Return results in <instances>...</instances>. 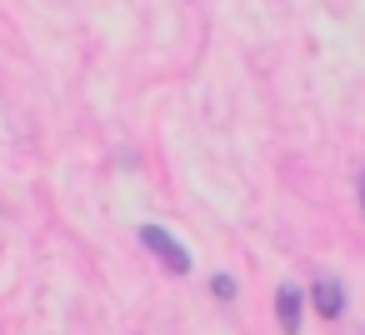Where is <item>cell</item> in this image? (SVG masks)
Returning a JSON list of instances; mask_svg holds the SVG:
<instances>
[{"label":"cell","mask_w":365,"mask_h":335,"mask_svg":"<svg viewBox=\"0 0 365 335\" xmlns=\"http://www.w3.org/2000/svg\"><path fill=\"white\" fill-rule=\"evenodd\" d=\"M360 205H365V180H360Z\"/></svg>","instance_id":"cell-5"},{"label":"cell","mask_w":365,"mask_h":335,"mask_svg":"<svg viewBox=\"0 0 365 335\" xmlns=\"http://www.w3.org/2000/svg\"><path fill=\"white\" fill-rule=\"evenodd\" d=\"M210 290H215L220 300H235V280H230V275H215V280H210Z\"/></svg>","instance_id":"cell-4"},{"label":"cell","mask_w":365,"mask_h":335,"mask_svg":"<svg viewBox=\"0 0 365 335\" xmlns=\"http://www.w3.org/2000/svg\"><path fill=\"white\" fill-rule=\"evenodd\" d=\"M300 310H305V290L280 285V290H275V320H280L285 335H300Z\"/></svg>","instance_id":"cell-2"},{"label":"cell","mask_w":365,"mask_h":335,"mask_svg":"<svg viewBox=\"0 0 365 335\" xmlns=\"http://www.w3.org/2000/svg\"><path fill=\"white\" fill-rule=\"evenodd\" d=\"M140 245H145V250H155L165 270H175V275H185V270H190V255H185V245H180L175 235H165L160 225H140Z\"/></svg>","instance_id":"cell-1"},{"label":"cell","mask_w":365,"mask_h":335,"mask_svg":"<svg viewBox=\"0 0 365 335\" xmlns=\"http://www.w3.org/2000/svg\"><path fill=\"white\" fill-rule=\"evenodd\" d=\"M310 295H315V310H320L325 320H335V315L345 310V290H340L335 280H320V285H315Z\"/></svg>","instance_id":"cell-3"}]
</instances>
